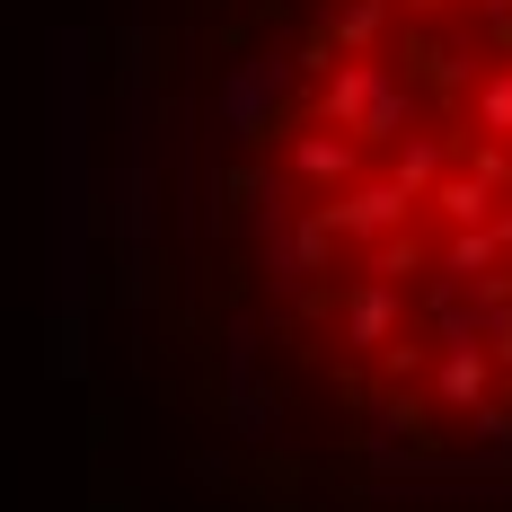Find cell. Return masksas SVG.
Listing matches in <instances>:
<instances>
[{"label": "cell", "instance_id": "6da1fadb", "mask_svg": "<svg viewBox=\"0 0 512 512\" xmlns=\"http://www.w3.org/2000/svg\"><path fill=\"white\" fill-rule=\"evenodd\" d=\"M212 204L327 433L512 486V0H248Z\"/></svg>", "mask_w": 512, "mask_h": 512}]
</instances>
